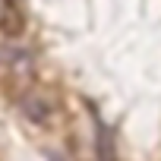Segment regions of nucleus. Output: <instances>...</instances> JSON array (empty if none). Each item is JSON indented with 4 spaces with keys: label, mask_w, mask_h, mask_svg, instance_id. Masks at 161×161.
Here are the masks:
<instances>
[{
    "label": "nucleus",
    "mask_w": 161,
    "mask_h": 161,
    "mask_svg": "<svg viewBox=\"0 0 161 161\" xmlns=\"http://www.w3.org/2000/svg\"><path fill=\"white\" fill-rule=\"evenodd\" d=\"M19 108H22V114H25L32 123H47V120H51V101H47L44 95H38V92L22 95V98H19Z\"/></svg>",
    "instance_id": "1"
},
{
    "label": "nucleus",
    "mask_w": 161,
    "mask_h": 161,
    "mask_svg": "<svg viewBox=\"0 0 161 161\" xmlns=\"http://www.w3.org/2000/svg\"><path fill=\"white\" fill-rule=\"evenodd\" d=\"M95 155L98 161H117V145H114V133L98 123V136H95Z\"/></svg>",
    "instance_id": "2"
},
{
    "label": "nucleus",
    "mask_w": 161,
    "mask_h": 161,
    "mask_svg": "<svg viewBox=\"0 0 161 161\" xmlns=\"http://www.w3.org/2000/svg\"><path fill=\"white\" fill-rule=\"evenodd\" d=\"M10 3H16V0H10Z\"/></svg>",
    "instance_id": "3"
}]
</instances>
